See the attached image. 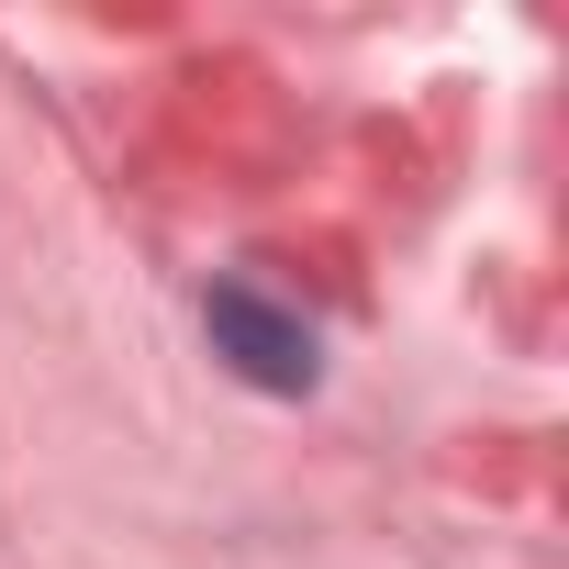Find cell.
<instances>
[{
    "instance_id": "6da1fadb",
    "label": "cell",
    "mask_w": 569,
    "mask_h": 569,
    "mask_svg": "<svg viewBox=\"0 0 569 569\" xmlns=\"http://www.w3.org/2000/svg\"><path fill=\"white\" fill-rule=\"evenodd\" d=\"M201 336H212V358L234 369V380H257V391H313V325L302 313H279L268 291H246V279H212L201 291Z\"/></svg>"
}]
</instances>
